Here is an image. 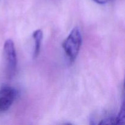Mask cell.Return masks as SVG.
<instances>
[{
    "mask_svg": "<svg viewBox=\"0 0 125 125\" xmlns=\"http://www.w3.org/2000/svg\"><path fill=\"white\" fill-rule=\"evenodd\" d=\"M83 42L81 32L78 27H75L71 31L62 44L64 52L69 61L73 62L75 61L80 51Z\"/></svg>",
    "mask_w": 125,
    "mask_h": 125,
    "instance_id": "6da1fadb",
    "label": "cell"
},
{
    "mask_svg": "<svg viewBox=\"0 0 125 125\" xmlns=\"http://www.w3.org/2000/svg\"><path fill=\"white\" fill-rule=\"evenodd\" d=\"M4 55L6 61V71L9 78L14 76L17 67V59L15 47L11 39H7L4 45Z\"/></svg>",
    "mask_w": 125,
    "mask_h": 125,
    "instance_id": "7a4b0ae2",
    "label": "cell"
},
{
    "mask_svg": "<svg viewBox=\"0 0 125 125\" xmlns=\"http://www.w3.org/2000/svg\"><path fill=\"white\" fill-rule=\"evenodd\" d=\"M17 97V90L8 85L0 88V113L8 111Z\"/></svg>",
    "mask_w": 125,
    "mask_h": 125,
    "instance_id": "3957f363",
    "label": "cell"
},
{
    "mask_svg": "<svg viewBox=\"0 0 125 125\" xmlns=\"http://www.w3.org/2000/svg\"><path fill=\"white\" fill-rule=\"evenodd\" d=\"M33 39L34 40V57L36 58L40 53V47H41L42 40L43 39V32L41 29H37L33 32Z\"/></svg>",
    "mask_w": 125,
    "mask_h": 125,
    "instance_id": "277c9868",
    "label": "cell"
},
{
    "mask_svg": "<svg viewBox=\"0 0 125 125\" xmlns=\"http://www.w3.org/2000/svg\"><path fill=\"white\" fill-rule=\"evenodd\" d=\"M116 125H124L125 123V103L123 102L118 115L115 117Z\"/></svg>",
    "mask_w": 125,
    "mask_h": 125,
    "instance_id": "5b68a950",
    "label": "cell"
},
{
    "mask_svg": "<svg viewBox=\"0 0 125 125\" xmlns=\"http://www.w3.org/2000/svg\"><path fill=\"white\" fill-rule=\"evenodd\" d=\"M99 125H115L116 124L115 117H107L100 121Z\"/></svg>",
    "mask_w": 125,
    "mask_h": 125,
    "instance_id": "8992f818",
    "label": "cell"
},
{
    "mask_svg": "<svg viewBox=\"0 0 125 125\" xmlns=\"http://www.w3.org/2000/svg\"><path fill=\"white\" fill-rule=\"evenodd\" d=\"M93 1L99 4H105L109 2L111 0H93Z\"/></svg>",
    "mask_w": 125,
    "mask_h": 125,
    "instance_id": "52a82bcc",
    "label": "cell"
}]
</instances>
